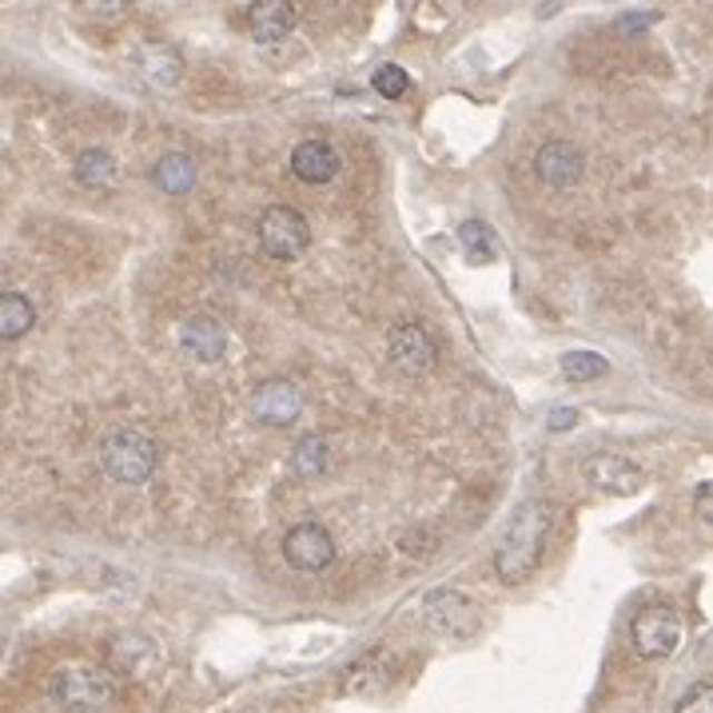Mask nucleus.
Instances as JSON below:
<instances>
[{"label": "nucleus", "mask_w": 713, "mask_h": 713, "mask_svg": "<svg viewBox=\"0 0 713 713\" xmlns=\"http://www.w3.org/2000/svg\"><path fill=\"white\" fill-rule=\"evenodd\" d=\"M546 534H551V506L538 503V498H531V503H523L511 514L503 543L495 551V574L503 586H523L538 571L546 551Z\"/></svg>", "instance_id": "1"}, {"label": "nucleus", "mask_w": 713, "mask_h": 713, "mask_svg": "<svg viewBox=\"0 0 713 713\" xmlns=\"http://www.w3.org/2000/svg\"><path fill=\"white\" fill-rule=\"evenodd\" d=\"M120 694L116 670L96 666V662H68L48 682V697L65 713H105Z\"/></svg>", "instance_id": "2"}, {"label": "nucleus", "mask_w": 713, "mask_h": 713, "mask_svg": "<svg viewBox=\"0 0 713 713\" xmlns=\"http://www.w3.org/2000/svg\"><path fill=\"white\" fill-rule=\"evenodd\" d=\"M160 450H156L152 435H143L136 427H116L100 438V466L112 483L125 486H143L156 475Z\"/></svg>", "instance_id": "3"}, {"label": "nucleus", "mask_w": 713, "mask_h": 713, "mask_svg": "<svg viewBox=\"0 0 713 713\" xmlns=\"http://www.w3.org/2000/svg\"><path fill=\"white\" fill-rule=\"evenodd\" d=\"M259 244H264L267 256L276 259H299L307 248H311V228L299 208H287V204H276L259 216Z\"/></svg>", "instance_id": "4"}, {"label": "nucleus", "mask_w": 713, "mask_h": 713, "mask_svg": "<svg viewBox=\"0 0 713 713\" xmlns=\"http://www.w3.org/2000/svg\"><path fill=\"white\" fill-rule=\"evenodd\" d=\"M630 642L634 654L646 662H666L677 646H682V618L670 606H646L630 626Z\"/></svg>", "instance_id": "5"}, {"label": "nucleus", "mask_w": 713, "mask_h": 713, "mask_svg": "<svg viewBox=\"0 0 713 713\" xmlns=\"http://www.w3.org/2000/svg\"><path fill=\"white\" fill-rule=\"evenodd\" d=\"M423 618H427V626L435 630V634L458 637V642L478 630L475 602L466 598V594H458V590H447V586L430 590L427 598H423Z\"/></svg>", "instance_id": "6"}, {"label": "nucleus", "mask_w": 713, "mask_h": 713, "mask_svg": "<svg viewBox=\"0 0 713 713\" xmlns=\"http://www.w3.org/2000/svg\"><path fill=\"white\" fill-rule=\"evenodd\" d=\"M582 478H586L594 491L602 495H637L646 486V471L626 455H614V450H598V455H586L582 463Z\"/></svg>", "instance_id": "7"}, {"label": "nucleus", "mask_w": 713, "mask_h": 713, "mask_svg": "<svg viewBox=\"0 0 713 713\" xmlns=\"http://www.w3.org/2000/svg\"><path fill=\"white\" fill-rule=\"evenodd\" d=\"M284 562L291 571H304V574H319L327 571L335 562V543L327 526L319 523H299L284 534Z\"/></svg>", "instance_id": "8"}, {"label": "nucleus", "mask_w": 713, "mask_h": 713, "mask_svg": "<svg viewBox=\"0 0 713 713\" xmlns=\"http://www.w3.org/2000/svg\"><path fill=\"white\" fill-rule=\"evenodd\" d=\"M251 415L264 427H291L304 415V395L291 379H264L251 390Z\"/></svg>", "instance_id": "9"}, {"label": "nucleus", "mask_w": 713, "mask_h": 713, "mask_svg": "<svg viewBox=\"0 0 713 713\" xmlns=\"http://www.w3.org/2000/svg\"><path fill=\"white\" fill-rule=\"evenodd\" d=\"M387 355L403 375H427L435 367V343L423 324H395L387 335Z\"/></svg>", "instance_id": "10"}, {"label": "nucleus", "mask_w": 713, "mask_h": 713, "mask_svg": "<svg viewBox=\"0 0 713 713\" xmlns=\"http://www.w3.org/2000/svg\"><path fill=\"white\" fill-rule=\"evenodd\" d=\"M180 347L196 363H219L228 351V327L216 315H191L180 327Z\"/></svg>", "instance_id": "11"}, {"label": "nucleus", "mask_w": 713, "mask_h": 713, "mask_svg": "<svg viewBox=\"0 0 713 713\" xmlns=\"http://www.w3.org/2000/svg\"><path fill=\"white\" fill-rule=\"evenodd\" d=\"M582 168H586V160H582V152L571 140H546L543 148H538V156H534V171H538L543 184H551V188H571V184H578Z\"/></svg>", "instance_id": "12"}, {"label": "nucleus", "mask_w": 713, "mask_h": 713, "mask_svg": "<svg viewBox=\"0 0 713 713\" xmlns=\"http://www.w3.org/2000/svg\"><path fill=\"white\" fill-rule=\"evenodd\" d=\"M395 677V657L387 650H372V654H363L351 662V670L343 674V690L347 694H383Z\"/></svg>", "instance_id": "13"}, {"label": "nucleus", "mask_w": 713, "mask_h": 713, "mask_svg": "<svg viewBox=\"0 0 713 713\" xmlns=\"http://www.w3.org/2000/svg\"><path fill=\"white\" fill-rule=\"evenodd\" d=\"M136 68L152 88H176L184 77V57L164 40H152V44L136 48Z\"/></svg>", "instance_id": "14"}, {"label": "nucleus", "mask_w": 713, "mask_h": 713, "mask_svg": "<svg viewBox=\"0 0 713 713\" xmlns=\"http://www.w3.org/2000/svg\"><path fill=\"white\" fill-rule=\"evenodd\" d=\"M295 29V9L287 0H256L248 9V37L256 44H276Z\"/></svg>", "instance_id": "15"}, {"label": "nucleus", "mask_w": 713, "mask_h": 713, "mask_svg": "<svg viewBox=\"0 0 713 713\" xmlns=\"http://www.w3.org/2000/svg\"><path fill=\"white\" fill-rule=\"evenodd\" d=\"M156 657H160V650H156L152 637H143L140 630H125V634H116L112 642H108V662H112V670H120V674H143V670L156 666Z\"/></svg>", "instance_id": "16"}, {"label": "nucleus", "mask_w": 713, "mask_h": 713, "mask_svg": "<svg viewBox=\"0 0 713 713\" xmlns=\"http://www.w3.org/2000/svg\"><path fill=\"white\" fill-rule=\"evenodd\" d=\"M291 171L299 176L304 184H327L335 180V171H339V152H335L327 140H304L295 143L291 152Z\"/></svg>", "instance_id": "17"}, {"label": "nucleus", "mask_w": 713, "mask_h": 713, "mask_svg": "<svg viewBox=\"0 0 713 713\" xmlns=\"http://www.w3.org/2000/svg\"><path fill=\"white\" fill-rule=\"evenodd\" d=\"M72 176L88 191H112L120 184V160L108 148H85L72 164Z\"/></svg>", "instance_id": "18"}, {"label": "nucleus", "mask_w": 713, "mask_h": 713, "mask_svg": "<svg viewBox=\"0 0 713 713\" xmlns=\"http://www.w3.org/2000/svg\"><path fill=\"white\" fill-rule=\"evenodd\" d=\"M152 184L168 196H184L196 188V160L188 152H164L152 164Z\"/></svg>", "instance_id": "19"}, {"label": "nucleus", "mask_w": 713, "mask_h": 713, "mask_svg": "<svg viewBox=\"0 0 713 713\" xmlns=\"http://www.w3.org/2000/svg\"><path fill=\"white\" fill-rule=\"evenodd\" d=\"M32 324H37V307H32L29 295L20 291L0 295V339L4 343L20 339L24 331H32Z\"/></svg>", "instance_id": "20"}, {"label": "nucleus", "mask_w": 713, "mask_h": 713, "mask_svg": "<svg viewBox=\"0 0 713 713\" xmlns=\"http://www.w3.org/2000/svg\"><path fill=\"white\" fill-rule=\"evenodd\" d=\"M458 244L466 248L471 264H491V259H498V236L486 219H466V224H458Z\"/></svg>", "instance_id": "21"}, {"label": "nucleus", "mask_w": 713, "mask_h": 713, "mask_svg": "<svg viewBox=\"0 0 713 713\" xmlns=\"http://www.w3.org/2000/svg\"><path fill=\"white\" fill-rule=\"evenodd\" d=\"M558 372H562V379H571V383H594L610 372V363L594 351H566L558 359Z\"/></svg>", "instance_id": "22"}, {"label": "nucleus", "mask_w": 713, "mask_h": 713, "mask_svg": "<svg viewBox=\"0 0 713 713\" xmlns=\"http://www.w3.org/2000/svg\"><path fill=\"white\" fill-rule=\"evenodd\" d=\"M291 471H295V475H304V478L324 475V471H327V443H324V438H319V435L299 438V443H295V450H291Z\"/></svg>", "instance_id": "23"}, {"label": "nucleus", "mask_w": 713, "mask_h": 713, "mask_svg": "<svg viewBox=\"0 0 713 713\" xmlns=\"http://www.w3.org/2000/svg\"><path fill=\"white\" fill-rule=\"evenodd\" d=\"M410 88V77L403 72L399 65H383L379 72H375V92L387 96V100H399V96H407Z\"/></svg>", "instance_id": "24"}, {"label": "nucleus", "mask_w": 713, "mask_h": 713, "mask_svg": "<svg viewBox=\"0 0 713 713\" xmlns=\"http://www.w3.org/2000/svg\"><path fill=\"white\" fill-rule=\"evenodd\" d=\"M674 713H713V682L690 685V694L674 705Z\"/></svg>", "instance_id": "25"}, {"label": "nucleus", "mask_w": 713, "mask_h": 713, "mask_svg": "<svg viewBox=\"0 0 713 713\" xmlns=\"http://www.w3.org/2000/svg\"><path fill=\"white\" fill-rule=\"evenodd\" d=\"M694 514L713 531V483H702L694 491Z\"/></svg>", "instance_id": "26"}, {"label": "nucleus", "mask_w": 713, "mask_h": 713, "mask_svg": "<svg viewBox=\"0 0 713 713\" xmlns=\"http://www.w3.org/2000/svg\"><path fill=\"white\" fill-rule=\"evenodd\" d=\"M657 12H626V17H618V29L622 32H642L646 24H654Z\"/></svg>", "instance_id": "27"}, {"label": "nucleus", "mask_w": 713, "mask_h": 713, "mask_svg": "<svg viewBox=\"0 0 713 713\" xmlns=\"http://www.w3.org/2000/svg\"><path fill=\"white\" fill-rule=\"evenodd\" d=\"M88 12L92 17H125L128 4H88Z\"/></svg>", "instance_id": "28"}, {"label": "nucleus", "mask_w": 713, "mask_h": 713, "mask_svg": "<svg viewBox=\"0 0 713 713\" xmlns=\"http://www.w3.org/2000/svg\"><path fill=\"white\" fill-rule=\"evenodd\" d=\"M574 419H578V415H574V410H554V415H551V427H554V430H562V427H574Z\"/></svg>", "instance_id": "29"}]
</instances>
